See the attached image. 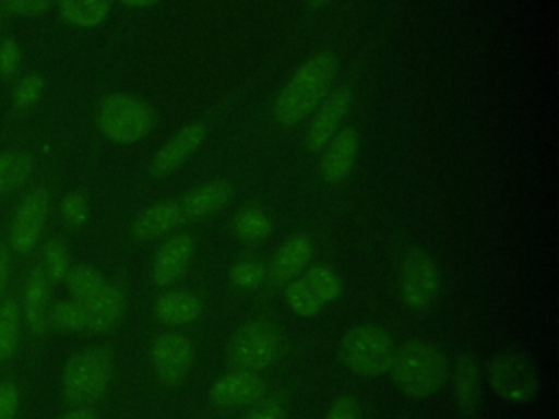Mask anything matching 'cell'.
<instances>
[{
	"instance_id": "cell-22",
	"label": "cell",
	"mask_w": 559,
	"mask_h": 419,
	"mask_svg": "<svg viewBox=\"0 0 559 419\" xmlns=\"http://www.w3.org/2000/svg\"><path fill=\"white\" fill-rule=\"evenodd\" d=\"M111 9V0H57L59 17L79 28H92L100 24Z\"/></svg>"
},
{
	"instance_id": "cell-15",
	"label": "cell",
	"mask_w": 559,
	"mask_h": 419,
	"mask_svg": "<svg viewBox=\"0 0 559 419\" xmlns=\"http://www.w3.org/2000/svg\"><path fill=\"white\" fill-rule=\"evenodd\" d=\"M83 306H85L87 332L92 334L111 332L124 314V290L118 284H105V288Z\"/></svg>"
},
{
	"instance_id": "cell-2",
	"label": "cell",
	"mask_w": 559,
	"mask_h": 419,
	"mask_svg": "<svg viewBox=\"0 0 559 419\" xmlns=\"http://www.w3.org/2000/svg\"><path fill=\"white\" fill-rule=\"evenodd\" d=\"M395 386L408 397H430L448 380V360L430 343L408 340L393 351L389 367Z\"/></svg>"
},
{
	"instance_id": "cell-9",
	"label": "cell",
	"mask_w": 559,
	"mask_h": 419,
	"mask_svg": "<svg viewBox=\"0 0 559 419\" xmlns=\"http://www.w3.org/2000/svg\"><path fill=\"white\" fill-rule=\"evenodd\" d=\"M439 292V271L430 255L424 251H411L402 264V299L421 310L432 303Z\"/></svg>"
},
{
	"instance_id": "cell-16",
	"label": "cell",
	"mask_w": 559,
	"mask_h": 419,
	"mask_svg": "<svg viewBox=\"0 0 559 419\" xmlns=\"http://www.w3.org/2000/svg\"><path fill=\"white\" fill-rule=\"evenodd\" d=\"M231 199V185L225 181H210L194 190H190L179 203V218L181 223L201 220L205 216L216 214L227 201Z\"/></svg>"
},
{
	"instance_id": "cell-27",
	"label": "cell",
	"mask_w": 559,
	"mask_h": 419,
	"mask_svg": "<svg viewBox=\"0 0 559 419\" xmlns=\"http://www.w3.org/2000/svg\"><path fill=\"white\" fill-rule=\"evenodd\" d=\"M301 279L310 286V290L317 295V299L323 306L334 301V299H338V295H341V279H338V275L332 268L323 266V264H314V266L306 268Z\"/></svg>"
},
{
	"instance_id": "cell-13",
	"label": "cell",
	"mask_w": 559,
	"mask_h": 419,
	"mask_svg": "<svg viewBox=\"0 0 559 419\" xmlns=\"http://www.w3.org/2000/svg\"><path fill=\"white\" fill-rule=\"evenodd\" d=\"M20 312L22 321L33 334H44L48 327V310H50V282L41 268H33L26 275L22 288Z\"/></svg>"
},
{
	"instance_id": "cell-4",
	"label": "cell",
	"mask_w": 559,
	"mask_h": 419,
	"mask_svg": "<svg viewBox=\"0 0 559 419\" xmlns=\"http://www.w3.org/2000/svg\"><path fill=\"white\" fill-rule=\"evenodd\" d=\"M98 129L114 144H135L142 140L153 124V116L144 103L124 96L109 94L98 107Z\"/></svg>"
},
{
	"instance_id": "cell-20",
	"label": "cell",
	"mask_w": 559,
	"mask_h": 419,
	"mask_svg": "<svg viewBox=\"0 0 559 419\" xmlns=\"http://www.w3.org/2000/svg\"><path fill=\"white\" fill-rule=\"evenodd\" d=\"M153 312L166 325H188L201 316L203 303L188 290H170L155 301Z\"/></svg>"
},
{
	"instance_id": "cell-17",
	"label": "cell",
	"mask_w": 559,
	"mask_h": 419,
	"mask_svg": "<svg viewBox=\"0 0 559 419\" xmlns=\"http://www.w3.org/2000/svg\"><path fill=\"white\" fill-rule=\"evenodd\" d=\"M203 137H205V127L201 122H194V124H188L186 129H181L155 155V159H153V175L162 177V175H168L170 170L179 168L201 146Z\"/></svg>"
},
{
	"instance_id": "cell-28",
	"label": "cell",
	"mask_w": 559,
	"mask_h": 419,
	"mask_svg": "<svg viewBox=\"0 0 559 419\" xmlns=\"http://www.w3.org/2000/svg\"><path fill=\"white\" fill-rule=\"evenodd\" d=\"M48 325L61 332H79L85 330V306L76 299L57 301L48 310Z\"/></svg>"
},
{
	"instance_id": "cell-31",
	"label": "cell",
	"mask_w": 559,
	"mask_h": 419,
	"mask_svg": "<svg viewBox=\"0 0 559 419\" xmlns=\"http://www.w3.org/2000/svg\"><path fill=\"white\" fill-rule=\"evenodd\" d=\"M286 303H288V308L295 312V314H299V316H314L321 308H323V303L317 299V295L310 290V286L299 277H295V279H290L288 284H286Z\"/></svg>"
},
{
	"instance_id": "cell-42",
	"label": "cell",
	"mask_w": 559,
	"mask_h": 419,
	"mask_svg": "<svg viewBox=\"0 0 559 419\" xmlns=\"http://www.w3.org/2000/svg\"><path fill=\"white\" fill-rule=\"evenodd\" d=\"M122 4H127V7H151V4H155L157 0H120Z\"/></svg>"
},
{
	"instance_id": "cell-24",
	"label": "cell",
	"mask_w": 559,
	"mask_h": 419,
	"mask_svg": "<svg viewBox=\"0 0 559 419\" xmlns=\"http://www.w3.org/2000/svg\"><path fill=\"white\" fill-rule=\"evenodd\" d=\"M33 157L22 151L0 153V196L22 188L33 175Z\"/></svg>"
},
{
	"instance_id": "cell-5",
	"label": "cell",
	"mask_w": 559,
	"mask_h": 419,
	"mask_svg": "<svg viewBox=\"0 0 559 419\" xmlns=\"http://www.w3.org/2000/svg\"><path fill=\"white\" fill-rule=\"evenodd\" d=\"M393 351L391 338L373 325H358L349 330L341 345L343 362L360 375H380L389 371Z\"/></svg>"
},
{
	"instance_id": "cell-33",
	"label": "cell",
	"mask_w": 559,
	"mask_h": 419,
	"mask_svg": "<svg viewBox=\"0 0 559 419\" xmlns=\"http://www.w3.org/2000/svg\"><path fill=\"white\" fill-rule=\"evenodd\" d=\"M264 266L258 260H240L238 264L231 266L229 279L238 288H255L264 282Z\"/></svg>"
},
{
	"instance_id": "cell-14",
	"label": "cell",
	"mask_w": 559,
	"mask_h": 419,
	"mask_svg": "<svg viewBox=\"0 0 559 419\" xmlns=\"http://www.w3.org/2000/svg\"><path fill=\"white\" fill-rule=\"evenodd\" d=\"M349 103H352V96L347 89H336L323 98V103L319 105V111L312 118L308 133H306V142H308L310 151L325 148V144L334 137L343 116L347 113Z\"/></svg>"
},
{
	"instance_id": "cell-41",
	"label": "cell",
	"mask_w": 559,
	"mask_h": 419,
	"mask_svg": "<svg viewBox=\"0 0 559 419\" xmlns=\"http://www.w3.org/2000/svg\"><path fill=\"white\" fill-rule=\"evenodd\" d=\"M59 419H96V412L85 408V406H76V408L68 410L66 415H61Z\"/></svg>"
},
{
	"instance_id": "cell-12",
	"label": "cell",
	"mask_w": 559,
	"mask_h": 419,
	"mask_svg": "<svg viewBox=\"0 0 559 419\" xmlns=\"http://www.w3.org/2000/svg\"><path fill=\"white\" fill-rule=\"evenodd\" d=\"M194 251V240L188 234H177L166 240L153 260V282L157 286H173L179 282L190 264Z\"/></svg>"
},
{
	"instance_id": "cell-23",
	"label": "cell",
	"mask_w": 559,
	"mask_h": 419,
	"mask_svg": "<svg viewBox=\"0 0 559 419\" xmlns=\"http://www.w3.org/2000/svg\"><path fill=\"white\" fill-rule=\"evenodd\" d=\"M459 408L465 415H474L480 399V378L478 367L472 356H461L456 367V384H454Z\"/></svg>"
},
{
	"instance_id": "cell-21",
	"label": "cell",
	"mask_w": 559,
	"mask_h": 419,
	"mask_svg": "<svg viewBox=\"0 0 559 419\" xmlns=\"http://www.w3.org/2000/svg\"><path fill=\"white\" fill-rule=\"evenodd\" d=\"M179 207L177 203H155L151 207H146L135 220H133V238L138 240H148V238H157L166 231H170L175 225H179Z\"/></svg>"
},
{
	"instance_id": "cell-8",
	"label": "cell",
	"mask_w": 559,
	"mask_h": 419,
	"mask_svg": "<svg viewBox=\"0 0 559 419\" xmlns=\"http://www.w3.org/2000/svg\"><path fill=\"white\" fill-rule=\"evenodd\" d=\"M48 212L50 194L46 188H35L22 196L9 223V247L15 253L28 255L37 249L48 220Z\"/></svg>"
},
{
	"instance_id": "cell-40",
	"label": "cell",
	"mask_w": 559,
	"mask_h": 419,
	"mask_svg": "<svg viewBox=\"0 0 559 419\" xmlns=\"http://www.w3.org/2000/svg\"><path fill=\"white\" fill-rule=\"evenodd\" d=\"M9 279H11V255H9V249L0 244V301L7 297Z\"/></svg>"
},
{
	"instance_id": "cell-6",
	"label": "cell",
	"mask_w": 559,
	"mask_h": 419,
	"mask_svg": "<svg viewBox=\"0 0 559 419\" xmlns=\"http://www.w3.org/2000/svg\"><path fill=\"white\" fill-rule=\"evenodd\" d=\"M489 380L493 391L511 404L531 402L539 388V375L535 364L526 356L515 351L500 354L491 360Z\"/></svg>"
},
{
	"instance_id": "cell-37",
	"label": "cell",
	"mask_w": 559,
	"mask_h": 419,
	"mask_svg": "<svg viewBox=\"0 0 559 419\" xmlns=\"http://www.w3.org/2000/svg\"><path fill=\"white\" fill-rule=\"evenodd\" d=\"M20 412V388L4 380L0 382V419H17Z\"/></svg>"
},
{
	"instance_id": "cell-7",
	"label": "cell",
	"mask_w": 559,
	"mask_h": 419,
	"mask_svg": "<svg viewBox=\"0 0 559 419\" xmlns=\"http://www.w3.org/2000/svg\"><path fill=\"white\" fill-rule=\"evenodd\" d=\"M231 358L245 371H264L280 356L277 330L266 321H249L231 336Z\"/></svg>"
},
{
	"instance_id": "cell-35",
	"label": "cell",
	"mask_w": 559,
	"mask_h": 419,
	"mask_svg": "<svg viewBox=\"0 0 559 419\" xmlns=\"http://www.w3.org/2000/svg\"><path fill=\"white\" fill-rule=\"evenodd\" d=\"M22 63V48L15 37H4L0 41V76L11 79Z\"/></svg>"
},
{
	"instance_id": "cell-26",
	"label": "cell",
	"mask_w": 559,
	"mask_h": 419,
	"mask_svg": "<svg viewBox=\"0 0 559 419\" xmlns=\"http://www.w3.org/2000/svg\"><path fill=\"white\" fill-rule=\"evenodd\" d=\"M66 286L72 295V299L81 301V303H87L92 297H96L103 288H105V277L100 275V271H96L94 266L90 264H76V266H70L68 275H66Z\"/></svg>"
},
{
	"instance_id": "cell-3",
	"label": "cell",
	"mask_w": 559,
	"mask_h": 419,
	"mask_svg": "<svg viewBox=\"0 0 559 419\" xmlns=\"http://www.w3.org/2000/svg\"><path fill=\"white\" fill-rule=\"evenodd\" d=\"M111 380V356L105 347H87L74 354L61 375V388L70 404L83 406L98 399Z\"/></svg>"
},
{
	"instance_id": "cell-36",
	"label": "cell",
	"mask_w": 559,
	"mask_h": 419,
	"mask_svg": "<svg viewBox=\"0 0 559 419\" xmlns=\"http://www.w3.org/2000/svg\"><path fill=\"white\" fill-rule=\"evenodd\" d=\"M55 0H0V7L4 13H13V15H39L44 11L50 9Z\"/></svg>"
},
{
	"instance_id": "cell-29",
	"label": "cell",
	"mask_w": 559,
	"mask_h": 419,
	"mask_svg": "<svg viewBox=\"0 0 559 419\" xmlns=\"http://www.w3.org/2000/svg\"><path fill=\"white\" fill-rule=\"evenodd\" d=\"M41 271L50 284L63 282L70 271V253L66 244L57 238H50L41 249Z\"/></svg>"
},
{
	"instance_id": "cell-34",
	"label": "cell",
	"mask_w": 559,
	"mask_h": 419,
	"mask_svg": "<svg viewBox=\"0 0 559 419\" xmlns=\"http://www.w3.org/2000/svg\"><path fill=\"white\" fill-rule=\"evenodd\" d=\"M59 212H61V218L66 225L79 227L87 220V201L81 192H70L63 196Z\"/></svg>"
},
{
	"instance_id": "cell-43",
	"label": "cell",
	"mask_w": 559,
	"mask_h": 419,
	"mask_svg": "<svg viewBox=\"0 0 559 419\" xmlns=\"http://www.w3.org/2000/svg\"><path fill=\"white\" fill-rule=\"evenodd\" d=\"M325 0H310V4H314V7H319V4H323Z\"/></svg>"
},
{
	"instance_id": "cell-1",
	"label": "cell",
	"mask_w": 559,
	"mask_h": 419,
	"mask_svg": "<svg viewBox=\"0 0 559 419\" xmlns=\"http://www.w3.org/2000/svg\"><path fill=\"white\" fill-rule=\"evenodd\" d=\"M336 61L330 55L308 59L284 85L273 105V116L280 124L293 127L310 116L328 96L334 81Z\"/></svg>"
},
{
	"instance_id": "cell-18",
	"label": "cell",
	"mask_w": 559,
	"mask_h": 419,
	"mask_svg": "<svg viewBox=\"0 0 559 419\" xmlns=\"http://www.w3.org/2000/svg\"><path fill=\"white\" fill-rule=\"evenodd\" d=\"M312 258V242L308 236H293L286 240L271 260V279L275 284H288L295 279Z\"/></svg>"
},
{
	"instance_id": "cell-19",
	"label": "cell",
	"mask_w": 559,
	"mask_h": 419,
	"mask_svg": "<svg viewBox=\"0 0 559 419\" xmlns=\"http://www.w3.org/2000/svg\"><path fill=\"white\" fill-rule=\"evenodd\" d=\"M358 153V135L354 129H343L338 135H334L328 144H325V155H323V177L330 183L343 181L356 159Z\"/></svg>"
},
{
	"instance_id": "cell-11",
	"label": "cell",
	"mask_w": 559,
	"mask_h": 419,
	"mask_svg": "<svg viewBox=\"0 0 559 419\" xmlns=\"http://www.w3.org/2000/svg\"><path fill=\"white\" fill-rule=\"evenodd\" d=\"M264 395V380L253 371H231L218 378L210 388V402L218 408L251 406Z\"/></svg>"
},
{
	"instance_id": "cell-38",
	"label": "cell",
	"mask_w": 559,
	"mask_h": 419,
	"mask_svg": "<svg viewBox=\"0 0 559 419\" xmlns=\"http://www.w3.org/2000/svg\"><path fill=\"white\" fill-rule=\"evenodd\" d=\"M245 419H284V408L277 399H258Z\"/></svg>"
},
{
	"instance_id": "cell-10",
	"label": "cell",
	"mask_w": 559,
	"mask_h": 419,
	"mask_svg": "<svg viewBox=\"0 0 559 419\" xmlns=\"http://www.w3.org/2000/svg\"><path fill=\"white\" fill-rule=\"evenodd\" d=\"M151 360L157 378L164 384L175 386L186 378L192 364V345L183 334H162L151 345Z\"/></svg>"
},
{
	"instance_id": "cell-32",
	"label": "cell",
	"mask_w": 559,
	"mask_h": 419,
	"mask_svg": "<svg viewBox=\"0 0 559 419\" xmlns=\"http://www.w3.org/2000/svg\"><path fill=\"white\" fill-rule=\"evenodd\" d=\"M41 94H44V79L39 74H26L13 87L11 100L15 109H28L41 98Z\"/></svg>"
},
{
	"instance_id": "cell-39",
	"label": "cell",
	"mask_w": 559,
	"mask_h": 419,
	"mask_svg": "<svg viewBox=\"0 0 559 419\" xmlns=\"http://www.w3.org/2000/svg\"><path fill=\"white\" fill-rule=\"evenodd\" d=\"M328 419H358V410H356L354 399H349V397L336 399L332 404L330 412H328Z\"/></svg>"
},
{
	"instance_id": "cell-25",
	"label": "cell",
	"mask_w": 559,
	"mask_h": 419,
	"mask_svg": "<svg viewBox=\"0 0 559 419\" xmlns=\"http://www.w3.org/2000/svg\"><path fill=\"white\" fill-rule=\"evenodd\" d=\"M22 323L24 321L17 299L4 297L0 301V362H7L17 351Z\"/></svg>"
},
{
	"instance_id": "cell-30",
	"label": "cell",
	"mask_w": 559,
	"mask_h": 419,
	"mask_svg": "<svg viewBox=\"0 0 559 419\" xmlns=\"http://www.w3.org/2000/svg\"><path fill=\"white\" fill-rule=\"evenodd\" d=\"M234 229L242 242H258L271 234V220L258 207H247L236 216Z\"/></svg>"
}]
</instances>
